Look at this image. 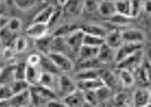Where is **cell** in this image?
Listing matches in <instances>:
<instances>
[{
	"instance_id": "6da1fadb",
	"label": "cell",
	"mask_w": 151,
	"mask_h": 107,
	"mask_svg": "<svg viewBox=\"0 0 151 107\" xmlns=\"http://www.w3.org/2000/svg\"><path fill=\"white\" fill-rule=\"evenodd\" d=\"M31 104L33 106H46L51 100L56 99L55 93L40 85L30 86Z\"/></svg>"
},
{
	"instance_id": "7a4b0ae2",
	"label": "cell",
	"mask_w": 151,
	"mask_h": 107,
	"mask_svg": "<svg viewBox=\"0 0 151 107\" xmlns=\"http://www.w3.org/2000/svg\"><path fill=\"white\" fill-rule=\"evenodd\" d=\"M144 55L143 49L139 50L117 63L116 68L118 69H125L134 73L144 63Z\"/></svg>"
},
{
	"instance_id": "3957f363",
	"label": "cell",
	"mask_w": 151,
	"mask_h": 107,
	"mask_svg": "<svg viewBox=\"0 0 151 107\" xmlns=\"http://www.w3.org/2000/svg\"><path fill=\"white\" fill-rule=\"evenodd\" d=\"M47 55L59 71L65 73L69 72L74 68L73 61L64 53L52 52Z\"/></svg>"
},
{
	"instance_id": "277c9868",
	"label": "cell",
	"mask_w": 151,
	"mask_h": 107,
	"mask_svg": "<svg viewBox=\"0 0 151 107\" xmlns=\"http://www.w3.org/2000/svg\"><path fill=\"white\" fill-rule=\"evenodd\" d=\"M84 32L81 28H78L69 36L65 37V42L69 50L78 55L83 45Z\"/></svg>"
},
{
	"instance_id": "5b68a950",
	"label": "cell",
	"mask_w": 151,
	"mask_h": 107,
	"mask_svg": "<svg viewBox=\"0 0 151 107\" xmlns=\"http://www.w3.org/2000/svg\"><path fill=\"white\" fill-rule=\"evenodd\" d=\"M78 89L77 84L67 75L59 76L58 91L63 98L70 95Z\"/></svg>"
},
{
	"instance_id": "8992f818",
	"label": "cell",
	"mask_w": 151,
	"mask_h": 107,
	"mask_svg": "<svg viewBox=\"0 0 151 107\" xmlns=\"http://www.w3.org/2000/svg\"><path fill=\"white\" fill-rule=\"evenodd\" d=\"M144 44L124 42L116 50L115 63L116 64L139 50L143 49Z\"/></svg>"
},
{
	"instance_id": "52a82bcc",
	"label": "cell",
	"mask_w": 151,
	"mask_h": 107,
	"mask_svg": "<svg viewBox=\"0 0 151 107\" xmlns=\"http://www.w3.org/2000/svg\"><path fill=\"white\" fill-rule=\"evenodd\" d=\"M49 29L48 24L33 22L28 27L26 32L29 37L36 40L48 35Z\"/></svg>"
},
{
	"instance_id": "ba28073f",
	"label": "cell",
	"mask_w": 151,
	"mask_h": 107,
	"mask_svg": "<svg viewBox=\"0 0 151 107\" xmlns=\"http://www.w3.org/2000/svg\"><path fill=\"white\" fill-rule=\"evenodd\" d=\"M124 42L144 44L146 39L145 33L139 29H128L122 31Z\"/></svg>"
},
{
	"instance_id": "9c48e42d",
	"label": "cell",
	"mask_w": 151,
	"mask_h": 107,
	"mask_svg": "<svg viewBox=\"0 0 151 107\" xmlns=\"http://www.w3.org/2000/svg\"><path fill=\"white\" fill-rule=\"evenodd\" d=\"M63 6L64 13L70 16H77L84 10V0H68Z\"/></svg>"
},
{
	"instance_id": "30bf717a",
	"label": "cell",
	"mask_w": 151,
	"mask_h": 107,
	"mask_svg": "<svg viewBox=\"0 0 151 107\" xmlns=\"http://www.w3.org/2000/svg\"><path fill=\"white\" fill-rule=\"evenodd\" d=\"M63 101L67 107H83L87 105L85 100L84 92L79 89L70 95L64 98Z\"/></svg>"
},
{
	"instance_id": "8fae6325",
	"label": "cell",
	"mask_w": 151,
	"mask_h": 107,
	"mask_svg": "<svg viewBox=\"0 0 151 107\" xmlns=\"http://www.w3.org/2000/svg\"><path fill=\"white\" fill-rule=\"evenodd\" d=\"M58 79L59 77L55 74L42 72L39 85L55 93L56 91H58Z\"/></svg>"
},
{
	"instance_id": "7c38bea8",
	"label": "cell",
	"mask_w": 151,
	"mask_h": 107,
	"mask_svg": "<svg viewBox=\"0 0 151 107\" xmlns=\"http://www.w3.org/2000/svg\"><path fill=\"white\" fill-rule=\"evenodd\" d=\"M53 37L52 34H48L40 39L35 40V47L40 54L47 55L52 52Z\"/></svg>"
},
{
	"instance_id": "4fadbf2b",
	"label": "cell",
	"mask_w": 151,
	"mask_h": 107,
	"mask_svg": "<svg viewBox=\"0 0 151 107\" xmlns=\"http://www.w3.org/2000/svg\"><path fill=\"white\" fill-rule=\"evenodd\" d=\"M11 107H27L31 104L30 88L22 93L15 94L10 100Z\"/></svg>"
},
{
	"instance_id": "5bb4252c",
	"label": "cell",
	"mask_w": 151,
	"mask_h": 107,
	"mask_svg": "<svg viewBox=\"0 0 151 107\" xmlns=\"http://www.w3.org/2000/svg\"><path fill=\"white\" fill-rule=\"evenodd\" d=\"M116 50L105 43L99 48L97 58L101 64H106L115 61Z\"/></svg>"
},
{
	"instance_id": "9a60e30c",
	"label": "cell",
	"mask_w": 151,
	"mask_h": 107,
	"mask_svg": "<svg viewBox=\"0 0 151 107\" xmlns=\"http://www.w3.org/2000/svg\"><path fill=\"white\" fill-rule=\"evenodd\" d=\"M150 99L149 90L145 88H138L134 93L132 103L136 107H145Z\"/></svg>"
},
{
	"instance_id": "2e32d148",
	"label": "cell",
	"mask_w": 151,
	"mask_h": 107,
	"mask_svg": "<svg viewBox=\"0 0 151 107\" xmlns=\"http://www.w3.org/2000/svg\"><path fill=\"white\" fill-rule=\"evenodd\" d=\"M105 43L115 50H118L124 43L122 31L115 29L108 33L105 37Z\"/></svg>"
},
{
	"instance_id": "e0dca14e",
	"label": "cell",
	"mask_w": 151,
	"mask_h": 107,
	"mask_svg": "<svg viewBox=\"0 0 151 107\" xmlns=\"http://www.w3.org/2000/svg\"><path fill=\"white\" fill-rule=\"evenodd\" d=\"M98 11L103 17L110 18L117 13L115 1L112 0H102Z\"/></svg>"
},
{
	"instance_id": "ac0fdd59",
	"label": "cell",
	"mask_w": 151,
	"mask_h": 107,
	"mask_svg": "<svg viewBox=\"0 0 151 107\" xmlns=\"http://www.w3.org/2000/svg\"><path fill=\"white\" fill-rule=\"evenodd\" d=\"M39 66H32L27 65L25 80L30 86L39 85L42 71Z\"/></svg>"
},
{
	"instance_id": "d6986e66",
	"label": "cell",
	"mask_w": 151,
	"mask_h": 107,
	"mask_svg": "<svg viewBox=\"0 0 151 107\" xmlns=\"http://www.w3.org/2000/svg\"><path fill=\"white\" fill-rule=\"evenodd\" d=\"M100 78L102 80L106 86L111 90L115 89L118 85V82L119 81L118 75L112 71L101 69Z\"/></svg>"
},
{
	"instance_id": "ffe728a7",
	"label": "cell",
	"mask_w": 151,
	"mask_h": 107,
	"mask_svg": "<svg viewBox=\"0 0 151 107\" xmlns=\"http://www.w3.org/2000/svg\"><path fill=\"white\" fill-rule=\"evenodd\" d=\"M100 47L83 45L78 55V62L91 60L97 58Z\"/></svg>"
},
{
	"instance_id": "44dd1931",
	"label": "cell",
	"mask_w": 151,
	"mask_h": 107,
	"mask_svg": "<svg viewBox=\"0 0 151 107\" xmlns=\"http://www.w3.org/2000/svg\"><path fill=\"white\" fill-rule=\"evenodd\" d=\"M101 69H86L80 70L76 76L79 81H87L100 78Z\"/></svg>"
},
{
	"instance_id": "7402d4cb",
	"label": "cell",
	"mask_w": 151,
	"mask_h": 107,
	"mask_svg": "<svg viewBox=\"0 0 151 107\" xmlns=\"http://www.w3.org/2000/svg\"><path fill=\"white\" fill-rule=\"evenodd\" d=\"M55 11L52 5L47 6L36 15L33 19V22L48 24Z\"/></svg>"
},
{
	"instance_id": "603a6c76",
	"label": "cell",
	"mask_w": 151,
	"mask_h": 107,
	"mask_svg": "<svg viewBox=\"0 0 151 107\" xmlns=\"http://www.w3.org/2000/svg\"><path fill=\"white\" fill-rule=\"evenodd\" d=\"M16 63H12L1 69V84H9L15 81L14 70Z\"/></svg>"
},
{
	"instance_id": "cb8c5ba5",
	"label": "cell",
	"mask_w": 151,
	"mask_h": 107,
	"mask_svg": "<svg viewBox=\"0 0 151 107\" xmlns=\"http://www.w3.org/2000/svg\"><path fill=\"white\" fill-rule=\"evenodd\" d=\"M77 85L78 89L84 91H95L105 85L101 78H98L87 81H79Z\"/></svg>"
},
{
	"instance_id": "d4e9b609",
	"label": "cell",
	"mask_w": 151,
	"mask_h": 107,
	"mask_svg": "<svg viewBox=\"0 0 151 107\" xmlns=\"http://www.w3.org/2000/svg\"><path fill=\"white\" fill-rule=\"evenodd\" d=\"M118 70L119 71L118 77L122 86L129 88L133 85L136 81L133 73L125 69H118Z\"/></svg>"
},
{
	"instance_id": "484cf974",
	"label": "cell",
	"mask_w": 151,
	"mask_h": 107,
	"mask_svg": "<svg viewBox=\"0 0 151 107\" xmlns=\"http://www.w3.org/2000/svg\"><path fill=\"white\" fill-rule=\"evenodd\" d=\"M81 28L86 34L103 37L104 39L108 33L104 27L97 24H88Z\"/></svg>"
},
{
	"instance_id": "4316f807",
	"label": "cell",
	"mask_w": 151,
	"mask_h": 107,
	"mask_svg": "<svg viewBox=\"0 0 151 107\" xmlns=\"http://www.w3.org/2000/svg\"><path fill=\"white\" fill-rule=\"evenodd\" d=\"M115 2L117 13L123 16L133 18L131 0H120Z\"/></svg>"
},
{
	"instance_id": "83f0119b",
	"label": "cell",
	"mask_w": 151,
	"mask_h": 107,
	"mask_svg": "<svg viewBox=\"0 0 151 107\" xmlns=\"http://www.w3.org/2000/svg\"><path fill=\"white\" fill-rule=\"evenodd\" d=\"M105 43V39L104 38L86 34L84 33L83 45L93 47H100Z\"/></svg>"
},
{
	"instance_id": "f1b7e54d",
	"label": "cell",
	"mask_w": 151,
	"mask_h": 107,
	"mask_svg": "<svg viewBox=\"0 0 151 107\" xmlns=\"http://www.w3.org/2000/svg\"><path fill=\"white\" fill-rule=\"evenodd\" d=\"M41 60L40 66L46 72L50 73L56 75L58 71H59L56 68L55 65L53 63L51 59L48 57V55L41 54Z\"/></svg>"
},
{
	"instance_id": "f546056e",
	"label": "cell",
	"mask_w": 151,
	"mask_h": 107,
	"mask_svg": "<svg viewBox=\"0 0 151 107\" xmlns=\"http://www.w3.org/2000/svg\"><path fill=\"white\" fill-rule=\"evenodd\" d=\"M78 28L75 25H65L58 28L52 35L54 37H66Z\"/></svg>"
},
{
	"instance_id": "4dcf8cb0",
	"label": "cell",
	"mask_w": 151,
	"mask_h": 107,
	"mask_svg": "<svg viewBox=\"0 0 151 107\" xmlns=\"http://www.w3.org/2000/svg\"><path fill=\"white\" fill-rule=\"evenodd\" d=\"M28 47V40L25 37L23 36L16 37L12 45L15 52L18 53H23L27 50Z\"/></svg>"
},
{
	"instance_id": "1f68e13d",
	"label": "cell",
	"mask_w": 151,
	"mask_h": 107,
	"mask_svg": "<svg viewBox=\"0 0 151 107\" xmlns=\"http://www.w3.org/2000/svg\"><path fill=\"white\" fill-rule=\"evenodd\" d=\"M14 95L22 93L30 88V86L26 80H15L9 84Z\"/></svg>"
},
{
	"instance_id": "d6a6232c",
	"label": "cell",
	"mask_w": 151,
	"mask_h": 107,
	"mask_svg": "<svg viewBox=\"0 0 151 107\" xmlns=\"http://www.w3.org/2000/svg\"><path fill=\"white\" fill-rule=\"evenodd\" d=\"M27 68V63L16 64L14 70L15 80H25Z\"/></svg>"
},
{
	"instance_id": "836d02e7",
	"label": "cell",
	"mask_w": 151,
	"mask_h": 107,
	"mask_svg": "<svg viewBox=\"0 0 151 107\" xmlns=\"http://www.w3.org/2000/svg\"><path fill=\"white\" fill-rule=\"evenodd\" d=\"M22 22L21 19L18 18L14 17L10 19L7 25L5 27L7 28L14 34L19 32L22 28Z\"/></svg>"
},
{
	"instance_id": "e575fe53",
	"label": "cell",
	"mask_w": 151,
	"mask_h": 107,
	"mask_svg": "<svg viewBox=\"0 0 151 107\" xmlns=\"http://www.w3.org/2000/svg\"><path fill=\"white\" fill-rule=\"evenodd\" d=\"M110 90H111L105 85L95 90L99 103L105 102L109 99Z\"/></svg>"
},
{
	"instance_id": "d590c367",
	"label": "cell",
	"mask_w": 151,
	"mask_h": 107,
	"mask_svg": "<svg viewBox=\"0 0 151 107\" xmlns=\"http://www.w3.org/2000/svg\"><path fill=\"white\" fill-rule=\"evenodd\" d=\"M132 5V17L134 18L140 14L144 9L145 0H131Z\"/></svg>"
},
{
	"instance_id": "8d00e7d4",
	"label": "cell",
	"mask_w": 151,
	"mask_h": 107,
	"mask_svg": "<svg viewBox=\"0 0 151 107\" xmlns=\"http://www.w3.org/2000/svg\"><path fill=\"white\" fill-rule=\"evenodd\" d=\"M0 93L1 100H10L14 95L10 84H1Z\"/></svg>"
},
{
	"instance_id": "74e56055",
	"label": "cell",
	"mask_w": 151,
	"mask_h": 107,
	"mask_svg": "<svg viewBox=\"0 0 151 107\" xmlns=\"http://www.w3.org/2000/svg\"><path fill=\"white\" fill-rule=\"evenodd\" d=\"M133 18L129 17H126L116 13L115 15L111 17L109 19V22L113 24L119 25H124L126 24L129 23L130 20Z\"/></svg>"
},
{
	"instance_id": "f35d334b",
	"label": "cell",
	"mask_w": 151,
	"mask_h": 107,
	"mask_svg": "<svg viewBox=\"0 0 151 107\" xmlns=\"http://www.w3.org/2000/svg\"><path fill=\"white\" fill-rule=\"evenodd\" d=\"M16 6L21 10H28L35 5L36 0H14Z\"/></svg>"
},
{
	"instance_id": "ab89813d",
	"label": "cell",
	"mask_w": 151,
	"mask_h": 107,
	"mask_svg": "<svg viewBox=\"0 0 151 107\" xmlns=\"http://www.w3.org/2000/svg\"><path fill=\"white\" fill-rule=\"evenodd\" d=\"M101 0H84V10L90 13L98 11Z\"/></svg>"
},
{
	"instance_id": "60d3db41",
	"label": "cell",
	"mask_w": 151,
	"mask_h": 107,
	"mask_svg": "<svg viewBox=\"0 0 151 107\" xmlns=\"http://www.w3.org/2000/svg\"><path fill=\"white\" fill-rule=\"evenodd\" d=\"M41 55L40 54L33 53L29 55L27 60V64L32 66H39L41 62Z\"/></svg>"
},
{
	"instance_id": "b9f144b4",
	"label": "cell",
	"mask_w": 151,
	"mask_h": 107,
	"mask_svg": "<svg viewBox=\"0 0 151 107\" xmlns=\"http://www.w3.org/2000/svg\"><path fill=\"white\" fill-rule=\"evenodd\" d=\"M114 101L118 106H123L127 105L128 97L125 93H119L115 95Z\"/></svg>"
},
{
	"instance_id": "7bdbcfd3",
	"label": "cell",
	"mask_w": 151,
	"mask_h": 107,
	"mask_svg": "<svg viewBox=\"0 0 151 107\" xmlns=\"http://www.w3.org/2000/svg\"><path fill=\"white\" fill-rule=\"evenodd\" d=\"M144 68L145 70V75L148 83H151V65L147 60L143 63Z\"/></svg>"
},
{
	"instance_id": "ee69618b",
	"label": "cell",
	"mask_w": 151,
	"mask_h": 107,
	"mask_svg": "<svg viewBox=\"0 0 151 107\" xmlns=\"http://www.w3.org/2000/svg\"><path fill=\"white\" fill-rule=\"evenodd\" d=\"M46 106L51 107H67L64 101H58L56 99H54V100L49 101L47 104Z\"/></svg>"
},
{
	"instance_id": "f6af8a7d",
	"label": "cell",
	"mask_w": 151,
	"mask_h": 107,
	"mask_svg": "<svg viewBox=\"0 0 151 107\" xmlns=\"http://www.w3.org/2000/svg\"><path fill=\"white\" fill-rule=\"evenodd\" d=\"M143 9L147 13L151 14V0H145Z\"/></svg>"
},
{
	"instance_id": "bcb514c9",
	"label": "cell",
	"mask_w": 151,
	"mask_h": 107,
	"mask_svg": "<svg viewBox=\"0 0 151 107\" xmlns=\"http://www.w3.org/2000/svg\"><path fill=\"white\" fill-rule=\"evenodd\" d=\"M147 60L151 65V48H149L147 52Z\"/></svg>"
},
{
	"instance_id": "7dc6e473",
	"label": "cell",
	"mask_w": 151,
	"mask_h": 107,
	"mask_svg": "<svg viewBox=\"0 0 151 107\" xmlns=\"http://www.w3.org/2000/svg\"><path fill=\"white\" fill-rule=\"evenodd\" d=\"M67 1L68 0H58V1L59 2V4L61 5H62V6H63L65 4V3H66Z\"/></svg>"
},
{
	"instance_id": "c3c4849f",
	"label": "cell",
	"mask_w": 151,
	"mask_h": 107,
	"mask_svg": "<svg viewBox=\"0 0 151 107\" xmlns=\"http://www.w3.org/2000/svg\"><path fill=\"white\" fill-rule=\"evenodd\" d=\"M112 1H120V0H112Z\"/></svg>"
}]
</instances>
